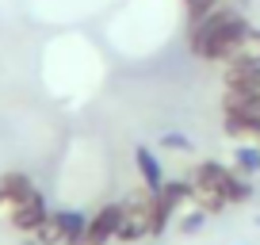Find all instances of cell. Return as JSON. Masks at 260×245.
Segmentation results:
<instances>
[{"label":"cell","instance_id":"cell-1","mask_svg":"<svg viewBox=\"0 0 260 245\" xmlns=\"http://www.w3.org/2000/svg\"><path fill=\"white\" fill-rule=\"evenodd\" d=\"M245 8H249L245 0H237V4L222 0L211 16H203L199 23L187 27V50H191V57H199L207 66H226L230 54H234V46L252 27V19H249Z\"/></svg>","mask_w":260,"mask_h":245},{"label":"cell","instance_id":"cell-2","mask_svg":"<svg viewBox=\"0 0 260 245\" xmlns=\"http://www.w3.org/2000/svg\"><path fill=\"white\" fill-rule=\"evenodd\" d=\"M187 180H191L195 188L222 196L230 207H245V203H252V196H256V180L241 176L234 165L214 161V157H203V161H195V169L187 172Z\"/></svg>","mask_w":260,"mask_h":245},{"label":"cell","instance_id":"cell-3","mask_svg":"<svg viewBox=\"0 0 260 245\" xmlns=\"http://www.w3.org/2000/svg\"><path fill=\"white\" fill-rule=\"evenodd\" d=\"M88 234V215L81 207H54L50 219L35 230V241L39 245H84Z\"/></svg>","mask_w":260,"mask_h":245},{"label":"cell","instance_id":"cell-4","mask_svg":"<svg viewBox=\"0 0 260 245\" xmlns=\"http://www.w3.org/2000/svg\"><path fill=\"white\" fill-rule=\"evenodd\" d=\"M146 188H130L122 196V222H119V245H142L149 241V207H146Z\"/></svg>","mask_w":260,"mask_h":245},{"label":"cell","instance_id":"cell-5","mask_svg":"<svg viewBox=\"0 0 260 245\" xmlns=\"http://www.w3.org/2000/svg\"><path fill=\"white\" fill-rule=\"evenodd\" d=\"M50 211H54V207L46 203V192H35L31 199H23V203L8 207V222H12V230H16V234L35 237V230H39L42 222L50 219Z\"/></svg>","mask_w":260,"mask_h":245},{"label":"cell","instance_id":"cell-6","mask_svg":"<svg viewBox=\"0 0 260 245\" xmlns=\"http://www.w3.org/2000/svg\"><path fill=\"white\" fill-rule=\"evenodd\" d=\"M119 222H122V199H115V203H100L96 211L88 215L84 245H111L115 237H119Z\"/></svg>","mask_w":260,"mask_h":245},{"label":"cell","instance_id":"cell-7","mask_svg":"<svg viewBox=\"0 0 260 245\" xmlns=\"http://www.w3.org/2000/svg\"><path fill=\"white\" fill-rule=\"evenodd\" d=\"M134 172H138V184H142L146 192H161L165 180H169L161 154H157L153 146H146V142H138V146H134Z\"/></svg>","mask_w":260,"mask_h":245},{"label":"cell","instance_id":"cell-8","mask_svg":"<svg viewBox=\"0 0 260 245\" xmlns=\"http://www.w3.org/2000/svg\"><path fill=\"white\" fill-rule=\"evenodd\" d=\"M222 134L237 142H256L260 146V119L256 115H237V111H222Z\"/></svg>","mask_w":260,"mask_h":245},{"label":"cell","instance_id":"cell-9","mask_svg":"<svg viewBox=\"0 0 260 245\" xmlns=\"http://www.w3.org/2000/svg\"><path fill=\"white\" fill-rule=\"evenodd\" d=\"M0 192H4V203L8 207H16V203H23V199H31L35 192H39V184H35L27 172H19V169H8L4 176H0Z\"/></svg>","mask_w":260,"mask_h":245},{"label":"cell","instance_id":"cell-10","mask_svg":"<svg viewBox=\"0 0 260 245\" xmlns=\"http://www.w3.org/2000/svg\"><path fill=\"white\" fill-rule=\"evenodd\" d=\"M146 207H149V237H165L172 226H176V211L161 199V192H149Z\"/></svg>","mask_w":260,"mask_h":245},{"label":"cell","instance_id":"cell-11","mask_svg":"<svg viewBox=\"0 0 260 245\" xmlns=\"http://www.w3.org/2000/svg\"><path fill=\"white\" fill-rule=\"evenodd\" d=\"M161 199L180 215L184 207L195 203V184H191L187 176H169V180H165V188H161Z\"/></svg>","mask_w":260,"mask_h":245},{"label":"cell","instance_id":"cell-12","mask_svg":"<svg viewBox=\"0 0 260 245\" xmlns=\"http://www.w3.org/2000/svg\"><path fill=\"white\" fill-rule=\"evenodd\" d=\"M222 88L260 92V66H226L222 69Z\"/></svg>","mask_w":260,"mask_h":245},{"label":"cell","instance_id":"cell-13","mask_svg":"<svg viewBox=\"0 0 260 245\" xmlns=\"http://www.w3.org/2000/svg\"><path fill=\"white\" fill-rule=\"evenodd\" d=\"M226 66H260V27L256 23H252L249 31H245V39L234 46Z\"/></svg>","mask_w":260,"mask_h":245},{"label":"cell","instance_id":"cell-14","mask_svg":"<svg viewBox=\"0 0 260 245\" xmlns=\"http://www.w3.org/2000/svg\"><path fill=\"white\" fill-rule=\"evenodd\" d=\"M230 165H234L241 176L256 180V176H260V146H256V142H237V149H234V157H230Z\"/></svg>","mask_w":260,"mask_h":245},{"label":"cell","instance_id":"cell-15","mask_svg":"<svg viewBox=\"0 0 260 245\" xmlns=\"http://www.w3.org/2000/svg\"><path fill=\"white\" fill-rule=\"evenodd\" d=\"M222 111L256 115V119H260V92H237V88H222Z\"/></svg>","mask_w":260,"mask_h":245},{"label":"cell","instance_id":"cell-16","mask_svg":"<svg viewBox=\"0 0 260 245\" xmlns=\"http://www.w3.org/2000/svg\"><path fill=\"white\" fill-rule=\"evenodd\" d=\"M207 222H211V215H207L203 207H195V203H191V207H184V211L176 215V226H172V230H176L180 237H191V234H203Z\"/></svg>","mask_w":260,"mask_h":245},{"label":"cell","instance_id":"cell-17","mask_svg":"<svg viewBox=\"0 0 260 245\" xmlns=\"http://www.w3.org/2000/svg\"><path fill=\"white\" fill-rule=\"evenodd\" d=\"M157 142H161V149H172V154H195V142L184 131H161Z\"/></svg>","mask_w":260,"mask_h":245},{"label":"cell","instance_id":"cell-18","mask_svg":"<svg viewBox=\"0 0 260 245\" xmlns=\"http://www.w3.org/2000/svg\"><path fill=\"white\" fill-rule=\"evenodd\" d=\"M218 4H222V0H191V4H187V27H191V23H199V19H203V16H211V12L214 8H218Z\"/></svg>","mask_w":260,"mask_h":245},{"label":"cell","instance_id":"cell-19","mask_svg":"<svg viewBox=\"0 0 260 245\" xmlns=\"http://www.w3.org/2000/svg\"><path fill=\"white\" fill-rule=\"evenodd\" d=\"M0 207H4V211H8V203H4V192H0Z\"/></svg>","mask_w":260,"mask_h":245},{"label":"cell","instance_id":"cell-20","mask_svg":"<svg viewBox=\"0 0 260 245\" xmlns=\"http://www.w3.org/2000/svg\"><path fill=\"white\" fill-rule=\"evenodd\" d=\"M23 245H39V241H35V237H27V241H23Z\"/></svg>","mask_w":260,"mask_h":245},{"label":"cell","instance_id":"cell-21","mask_svg":"<svg viewBox=\"0 0 260 245\" xmlns=\"http://www.w3.org/2000/svg\"><path fill=\"white\" fill-rule=\"evenodd\" d=\"M252 222H256V230H260V211H256V219H252Z\"/></svg>","mask_w":260,"mask_h":245},{"label":"cell","instance_id":"cell-22","mask_svg":"<svg viewBox=\"0 0 260 245\" xmlns=\"http://www.w3.org/2000/svg\"><path fill=\"white\" fill-rule=\"evenodd\" d=\"M142 245H161V241H142Z\"/></svg>","mask_w":260,"mask_h":245}]
</instances>
